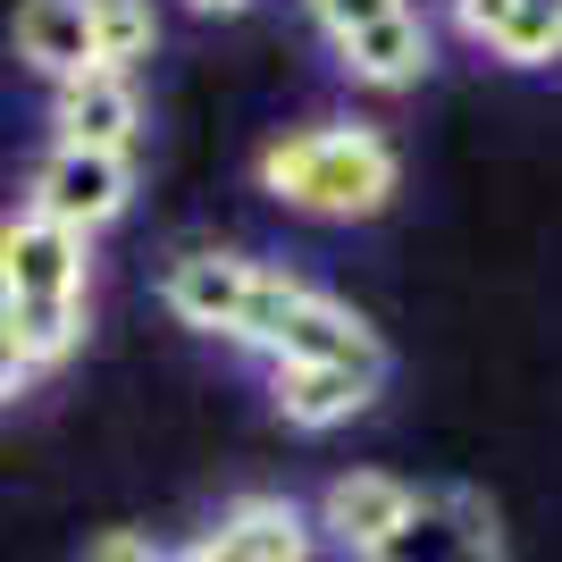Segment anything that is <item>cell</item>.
Here are the masks:
<instances>
[{
  "instance_id": "cell-1",
  "label": "cell",
  "mask_w": 562,
  "mask_h": 562,
  "mask_svg": "<svg viewBox=\"0 0 562 562\" xmlns=\"http://www.w3.org/2000/svg\"><path fill=\"white\" fill-rule=\"evenodd\" d=\"M260 186L311 218H378L403 186V160L378 126H294L260 151Z\"/></svg>"
},
{
  "instance_id": "cell-3",
  "label": "cell",
  "mask_w": 562,
  "mask_h": 562,
  "mask_svg": "<svg viewBox=\"0 0 562 562\" xmlns=\"http://www.w3.org/2000/svg\"><path fill=\"white\" fill-rule=\"evenodd\" d=\"M126 202H135V160L126 151H76V143H50L34 160V186H25V211L68 235L110 227Z\"/></svg>"
},
{
  "instance_id": "cell-6",
  "label": "cell",
  "mask_w": 562,
  "mask_h": 562,
  "mask_svg": "<svg viewBox=\"0 0 562 562\" xmlns=\"http://www.w3.org/2000/svg\"><path fill=\"white\" fill-rule=\"evenodd\" d=\"M143 126L135 76L117 68H76L50 85V143H76V151H126Z\"/></svg>"
},
{
  "instance_id": "cell-10",
  "label": "cell",
  "mask_w": 562,
  "mask_h": 562,
  "mask_svg": "<svg viewBox=\"0 0 562 562\" xmlns=\"http://www.w3.org/2000/svg\"><path fill=\"white\" fill-rule=\"evenodd\" d=\"M336 59L352 68V85H378V93H403V85H420V76H428L437 43H428L420 9H403V18H378V25H361L352 43H336Z\"/></svg>"
},
{
  "instance_id": "cell-9",
  "label": "cell",
  "mask_w": 562,
  "mask_h": 562,
  "mask_svg": "<svg viewBox=\"0 0 562 562\" xmlns=\"http://www.w3.org/2000/svg\"><path fill=\"white\" fill-rule=\"evenodd\" d=\"M470 538H495V513L470 487H446V495H420L412 520H403L370 562H462Z\"/></svg>"
},
{
  "instance_id": "cell-2",
  "label": "cell",
  "mask_w": 562,
  "mask_h": 562,
  "mask_svg": "<svg viewBox=\"0 0 562 562\" xmlns=\"http://www.w3.org/2000/svg\"><path fill=\"white\" fill-rule=\"evenodd\" d=\"M311 285L278 260H252V252H177L160 278V303L202 336H227V345H278L285 311L303 303Z\"/></svg>"
},
{
  "instance_id": "cell-20",
  "label": "cell",
  "mask_w": 562,
  "mask_h": 562,
  "mask_svg": "<svg viewBox=\"0 0 562 562\" xmlns=\"http://www.w3.org/2000/svg\"><path fill=\"white\" fill-rule=\"evenodd\" d=\"M462 562H504V546H495V538H470V546H462Z\"/></svg>"
},
{
  "instance_id": "cell-17",
  "label": "cell",
  "mask_w": 562,
  "mask_h": 562,
  "mask_svg": "<svg viewBox=\"0 0 562 562\" xmlns=\"http://www.w3.org/2000/svg\"><path fill=\"white\" fill-rule=\"evenodd\" d=\"M504 9H513V0H453V25H462L470 43H487L495 25H504Z\"/></svg>"
},
{
  "instance_id": "cell-13",
  "label": "cell",
  "mask_w": 562,
  "mask_h": 562,
  "mask_svg": "<svg viewBox=\"0 0 562 562\" xmlns=\"http://www.w3.org/2000/svg\"><path fill=\"white\" fill-rule=\"evenodd\" d=\"M0 336L18 345L25 370H59L85 345V294H68V303H0Z\"/></svg>"
},
{
  "instance_id": "cell-14",
  "label": "cell",
  "mask_w": 562,
  "mask_h": 562,
  "mask_svg": "<svg viewBox=\"0 0 562 562\" xmlns=\"http://www.w3.org/2000/svg\"><path fill=\"white\" fill-rule=\"evenodd\" d=\"M85 18H93V68H135L151 59L160 43V18H151V0H85Z\"/></svg>"
},
{
  "instance_id": "cell-5",
  "label": "cell",
  "mask_w": 562,
  "mask_h": 562,
  "mask_svg": "<svg viewBox=\"0 0 562 562\" xmlns=\"http://www.w3.org/2000/svg\"><path fill=\"white\" fill-rule=\"evenodd\" d=\"M412 504H420V495L403 487L395 470H345V479H328V495H319L311 529H319L328 546H345L352 562H370L378 546L412 520Z\"/></svg>"
},
{
  "instance_id": "cell-21",
  "label": "cell",
  "mask_w": 562,
  "mask_h": 562,
  "mask_svg": "<svg viewBox=\"0 0 562 562\" xmlns=\"http://www.w3.org/2000/svg\"><path fill=\"white\" fill-rule=\"evenodd\" d=\"M186 9H202V18H235V9H252V0H186Z\"/></svg>"
},
{
  "instance_id": "cell-11",
  "label": "cell",
  "mask_w": 562,
  "mask_h": 562,
  "mask_svg": "<svg viewBox=\"0 0 562 562\" xmlns=\"http://www.w3.org/2000/svg\"><path fill=\"white\" fill-rule=\"evenodd\" d=\"M218 538L235 546V562H311L319 529L294 495H244V504L218 513Z\"/></svg>"
},
{
  "instance_id": "cell-16",
  "label": "cell",
  "mask_w": 562,
  "mask_h": 562,
  "mask_svg": "<svg viewBox=\"0 0 562 562\" xmlns=\"http://www.w3.org/2000/svg\"><path fill=\"white\" fill-rule=\"evenodd\" d=\"M85 562H168V546H151L143 529H101V538L85 546Z\"/></svg>"
},
{
  "instance_id": "cell-4",
  "label": "cell",
  "mask_w": 562,
  "mask_h": 562,
  "mask_svg": "<svg viewBox=\"0 0 562 562\" xmlns=\"http://www.w3.org/2000/svg\"><path fill=\"white\" fill-rule=\"evenodd\" d=\"M68 294H85V235L9 211L0 218V303H68Z\"/></svg>"
},
{
  "instance_id": "cell-12",
  "label": "cell",
  "mask_w": 562,
  "mask_h": 562,
  "mask_svg": "<svg viewBox=\"0 0 562 562\" xmlns=\"http://www.w3.org/2000/svg\"><path fill=\"white\" fill-rule=\"evenodd\" d=\"M18 59L34 76H76L93 68V18H85V0H25L18 9Z\"/></svg>"
},
{
  "instance_id": "cell-15",
  "label": "cell",
  "mask_w": 562,
  "mask_h": 562,
  "mask_svg": "<svg viewBox=\"0 0 562 562\" xmlns=\"http://www.w3.org/2000/svg\"><path fill=\"white\" fill-rule=\"evenodd\" d=\"M303 9H311V25H319L328 43H352L361 25H378V18H403L412 0H303Z\"/></svg>"
},
{
  "instance_id": "cell-19",
  "label": "cell",
  "mask_w": 562,
  "mask_h": 562,
  "mask_svg": "<svg viewBox=\"0 0 562 562\" xmlns=\"http://www.w3.org/2000/svg\"><path fill=\"white\" fill-rule=\"evenodd\" d=\"M25 378H34V370H25V361H18V345L0 336V403H18V395H25Z\"/></svg>"
},
{
  "instance_id": "cell-7",
  "label": "cell",
  "mask_w": 562,
  "mask_h": 562,
  "mask_svg": "<svg viewBox=\"0 0 562 562\" xmlns=\"http://www.w3.org/2000/svg\"><path fill=\"white\" fill-rule=\"evenodd\" d=\"M269 361H319V370L386 378V345H378V328L361 319V311H345L336 294H319V285L285 311V328H278V345H269Z\"/></svg>"
},
{
  "instance_id": "cell-18",
  "label": "cell",
  "mask_w": 562,
  "mask_h": 562,
  "mask_svg": "<svg viewBox=\"0 0 562 562\" xmlns=\"http://www.w3.org/2000/svg\"><path fill=\"white\" fill-rule=\"evenodd\" d=\"M168 562H235V546L218 538V529H202V538H193V546H177Z\"/></svg>"
},
{
  "instance_id": "cell-8",
  "label": "cell",
  "mask_w": 562,
  "mask_h": 562,
  "mask_svg": "<svg viewBox=\"0 0 562 562\" xmlns=\"http://www.w3.org/2000/svg\"><path fill=\"white\" fill-rule=\"evenodd\" d=\"M378 378L361 370H319V361H269V403H278L285 428H345L352 412H370Z\"/></svg>"
}]
</instances>
